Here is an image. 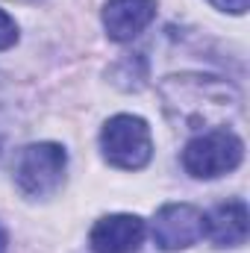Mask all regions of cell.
I'll list each match as a JSON object with an SVG mask.
<instances>
[{"instance_id": "obj_3", "label": "cell", "mask_w": 250, "mask_h": 253, "mask_svg": "<svg viewBox=\"0 0 250 253\" xmlns=\"http://www.w3.org/2000/svg\"><path fill=\"white\" fill-rule=\"evenodd\" d=\"M103 159L118 171H141L153 156V135L144 118L138 115H115L100 129Z\"/></svg>"}, {"instance_id": "obj_6", "label": "cell", "mask_w": 250, "mask_h": 253, "mask_svg": "<svg viewBox=\"0 0 250 253\" xmlns=\"http://www.w3.org/2000/svg\"><path fill=\"white\" fill-rule=\"evenodd\" d=\"M144 242V221L138 215H103L91 233H88V245L94 253H138Z\"/></svg>"}, {"instance_id": "obj_1", "label": "cell", "mask_w": 250, "mask_h": 253, "mask_svg": "<svg viewBox=\"0 0 250 253\" xmlns=\"http://www.w3.org/2000/svg\"><path fill=\"white\" fill-rule=\"evenodd\" d=\"M156 91L168 121L183 129L224 126L242 112V91L212 74H171Z\"/></svg>"}, {"instance_id": "obj_12", "label": "cell", "mask_w": 250, "mask_h": 253, "mask_svg": "<svg viewBox=\"0 0 250 253\" xmlns=\"http://www.w3.org/2000/svg\"><path fill=\"white\" fill-rule=\"evenodd\" d=\"M0 147H3V144H0Z\"/></svg>"}, {"instance_id": "obj_4", "label": "cell", "mask_w": 250, "mask_h": 253, "mask_svg": "<svg viewBox=\"0 0 250 253\" xmlns=\"http://www.w3.org/2000/svg\"><path fill=\"white\" fill-rule=\"evenodd\" d=\"M68 153L56 141L27 144L15 159V186L27 197H47L65 183Z\"/></svg>"}, {"instance_id": "obj_2", "label": "cell", "mask_w": 250, "mask_h": 253, "mask_svg": "<svg viewBox=\"0 0 250 253\" xmlns=\"http://www.w3.org/2000/svg\"><path fill=\"white\" fill-rule=\"evenodd\" d=\"M245 159V141L233 129H203L183 147V168L194 180H215L236 171Z\"/></svg>"}, {"instance_id": "obj_7", "label": "cell", "mask_w": 250, "mask_h": 253, "mask_svg": "<svg viewBox=\"0 0 250 253\" xmlns=\"http://www.w3.org/2000/svg\"><path fill=\"white\" fill-rule=\"evenodd\" d=\"M156 18V0H106L103 27L112 42H132Z\"/></svg>"}, {"instance_id": "obj_11", "label": "cell", "mask_w": 250, "mask_h": 253, "mask_svg": "<svg viewBox=\"0 0 250 253\" xmlns=\"http://www.w3.org/2000/svg\"><path fill=\"white\" fill-rule=\"evenodd\" d=\"M0 253H6V230L0 227Z\"/></svg>"}, {"instance_id": "obj_5", "label": "cell", "mask_w": 250, "mask_h": 253, "mask_svg": "<svg viewBox=\"0 0 250 253\" xmlns=\"http://www.w3.org/2000/svg\"><path fill=\"white\" fill-rule=\"evenodd\" d=\"M206 236V215L191 203H165L153 218V242L159 251H186Z\"/></svg>"}, {"instance_id": "obj_10", "label": "cell", "mask_w": 250, "mask_h": 253, "mask_svg": "<svg viewBox=\"0 0 250 253\" xmlns=\"http://www.w3.org/2000/svg\"><path fill=\"white\" fill-rule=\"evenodd\" d=\"M215 9H221V12H233V15H245L250 6V0H209Z\"/></svg>"}, {"instance_id": "obj_8", "label": "cell", "mask_w": 250, "mask_h": 253, "mask_svg": "<svg viewBox=\"0 0 250 253\" xmlns=\"http://www.w3.org/2000/svg\"><path fill=\"white\" fill-rule=\"evenodd\" d=\"M250 215L245 200H227L218 203L212 209V215L206 218V236L212 239L215 248H239L248 242L250 230Z\"/></svg>"}, {"instance_id": "obj_9", "label": "cell", "mask_w": 250, "mask_h": 253, "mask_svg": "<svg viewBox=\"0 0 250 253\" xmlns=\"http://www.w3.org/2000/svg\"><path fill=\"white\" fill-rule=\"evenodd\" d=\"M15 42H18V24L0 9V50L15 47Z\"/></svg>"}]
</instances>
